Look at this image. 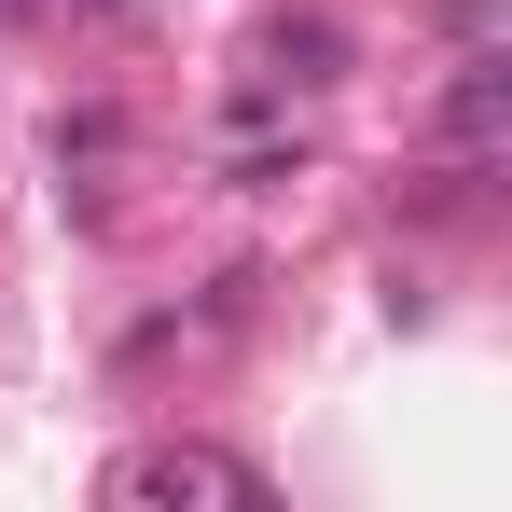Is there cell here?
Listing matches in <instances>:
<instances>
[{
  "mask_svg": "<svg viewBox=\"0 0 512 512\" xmlns=\"http://www.w3.org/2000/svg\"><path fill=\"white\" fill-rule=\"evenodd\" d=\"M499 125H512V56H499V42H471V70L443 84V139H457V153H485Z\"/></svg>",
  "mask_w": 512,
  "mask_h": 512,
  "instance_id": "7a4b0ae2",
  "label": "cell"
},
{
  "mask_svg": "<svg viewBox=\"0 0 512 512\" xmlns=\"http://www.w3.org/2000/svg\"><path fill=\"white\" fill-rule=\"evenodd\" d=\"M111 499H236V512H263V471L250 457H208V443H139L111 471Z\"/></svg>",
  "mask_w": 512,
  "mask_h": 512,
  "instance_id": "6da1fadb",
  "label": "cell"
},
{
  "mask_svg": "<svg viewBox=\"0 0 512 512\" xmlns=\"http://www.w3.org/2000/svg\"><path fill=\"white\" fill-rule=\"evenodd\" d=\"M263 56H277V70H291V84H333V56H346V28H333V14H291V28H277V42H263Z\"/></svg>",
  "mask_w": 512,
  "mask_h": 512,
  "instance_id": "3957f363",
  "label": "cell"
},
{
  "mask_svg": "<svg viewBox=\"0 0 512 512\" xmlns=\"http://www.w3.org/2000/svg\"><path fill=\"white\" fill-rule=\"evenodd\" d=\"M485 208V167H429V194H416V222H471Z\"/></svg>",
  "mask_w": 512,
  "mask_h": 512,
  "instance_id": "277c9868",
  "label": "cell"
}]
</instances>
